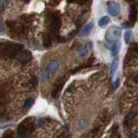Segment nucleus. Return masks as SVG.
<instances>
[{
    "label": "nucleus",
    "instance_id": "nucleus-4",
    "mask_svg": "<svg viewBox=\"0 0 138 138\" xmlns=\"http://www.w3.org/2000/svg\"><path fill=\"white\" fill-rule=\"evenodd\" d=\"M31 58H32L31 53H30L29 51H28V50L21 52V53H19L17 55V60L20 61V62L23 63V64H25V63H27L28 61H29L31 60Z\"/></svg>",
    "mask_w": 138,
    "mask_h": 138
},
{
    "label": "nucleus",
    "instance_id": "nucleus-20",
    "mask_svg": "<svg viewBox=\"0 0 138 138\" xmlns=\"http://www.w3.org/2000/svg\"><path fill=\"white\" fill-rule=\"evenodd\" d=\"M134 50L135 52H137L138 53V46H136V47H134Z\"/></svg>",
    "mask_w": 138,
    "mask_h": 138
},
{
    "label": "nucleus",
    "instance_id": "nucleus-9",
    "mask_svg": "<svg viewBox=\"0 0 138 138\" xmlns=\"http://www.w3.org/2000/svg\"><path fill=\"white\" fill-rule=\"evenodd\" d=\"M117 67H118V59L116 58L111 64V67H110V72L111 75H114L115 73L117 70Z\"/></svg>",
    "mask_w": 138,
    "mask_h": 138
},
{
    "label": "nucleus",
    "instance_id": "nucleus-16",
    "mask_svg": "<svg viewBox=\"0 0 138 138\" xmlns=\"http://www.w3.org/2000/svg\"><path fill=\"white\" fill-rule=\"evenodd\" d=\"M119 83H120V80H119V79H117V80H116V81H115V83H114V85H113L114 90H116L118 86H119Z\"/></svg>",
    "mask_w": 138,
    "mask_h": 138
},
{
    "label": "nucleus",
    "instance_id": "nucleus-19",
    "mask_svg": "<svg viewBox=\"0 0 138 138\" xmlns=\"http://www.w3.org/2000/svg\"><path fill=\"white\" fill-rule=\"evenodd\" d=\"M4 25L2 24L1 23H0V33H3V32H4Z\"/></svg>",
    "mask_w": 138,
    "mask_h": 138
},
{
    "label": "nucleus",
    "instance_id": "nucleus-15",
    "mask_svg": "<svg viewBox=\"0 0 138 138\" xmlns=\"http://www.w3.org/2000/svg\"><path fill=\"white\" fill-rule=\"evenodd\" d=\"M135 116V112H133V111H131V112H130V113L128 114V115H127V117H126V121H130V120L133 119Z\"/></svg>",
    "mask_w": 138,
    "mask_h": 138
},
{
    "label": "nucleus",
    "instance_id": "nucleus-8",
    "mask_svg": "<svg viewBox=\"0 0 138 138\" xmlns=\"http://www.w3.org/2000/svg\"><path fill=\"white\" fill-rule=\"evenodd\" d=\"M58 67H59V64L56 60H51L49 62V66H48L47 69L49 70V73H52V72H55L57 68H58Z\"/></svg>",
    "mask_w": 138,
    "mask_h": 138
},
{
    "label": "nucleus",
    "instance_id": "nucleus-6",
    "mask_svg": "<svg viewBox=\"0 0 138 138\" xmlns=\"http://www.w3.org/2000/svg\"><path fill=\"white\" fill-rule=\"evenodd\" d=\"M93 22H91V23H88L87 24H85L84 27L82 28V29L80 30V36L81 37H84V36H87L88 35H90V33L91 32V30H93Z\"/></svg>",
    "mask_w": 138,
    "mask_h": 138
},
{
    "label": "nucleus",
    "instance_id": "nucleus-11",
    "mask_svg": "<svg viewBox=\"0 0 138 138\" xmlns=\"http://www.w3.org/2000/svg\"><path fill=\"white\" fill-rule=\"evenodd\" d=\"M78 52H79V54H80V56L85 57V56H86L87 54H88L89 50H88V48H87L86 46L84 45V46H81V47L79 48Z\"/></svg>",
    "mask_w": 138,
    "mask_h": 138
},
{
    "label": "nucleus",
    "instance_id": "nucleus-14",
    "mask_svg": "<svg viewBox=\"0 0 138 138\" xmlns=\"http://www.w3.org/2000/svg\"><path fill=\"white\" fill-rule=\"evenodd\" d=\"M43 44H44V47L49 48L50 45H51V39L49 36H45L44 38H43Z\"/></svg>",
    "mask_w": 138,
    "mask_h": 138
},
{
    "label": "nucleus",
    "instance_id": "nucleus-17",
    "mask_svg": "<svg viewBox=\"0 0 138 138\" xmlns=\"http://www.w3.org/2000/svg\"><path fill=\"white\" fill-rule=\"evenodd\" d=\"M2 138H11V136H10V135L9 134V132H6L3 135Z\"/></svg>",
    "mask_w": 138,
    "mask_h": 138
},
{
    "label": "nucleus",
    "instance_id": "nucleus-1",
    "mask_svg": "<svg viewBox=\"0 0 138 138\" xmlns=\"http://www.w3.org/2000/svg\"><path fill=\"white\" fill-rule=\"evenodd\" d=\"M35 126H36V124L33 122L31 118H26L17 127V135L21 138L25 137L27 134L34 130Z\"/></svg>",
    "mask_w": 138,
    "mask_h": 138
},
{
    "label": "nucleus",
    "instance_id": "nucleus-7",
    "mask_svg": "<svg viewBox=\"0 0 138 138\" xmlns=\"http://www.w3.org/2000/svg\"><path fill=\"white\" fill-rule=\"evenodd\" d=\"M120 48H121V44H120L119 41H116V42H113L112 44L111 45L110 49L111 51V54L112 55H117V54L119 53Z\"/></svg>",
    "mask_w": 138,
    "mask_h": 138
},
{
    "label": "nucleus",
    "instance_id": "nucleus-2",
    "mask_svg": "<svg viewBox=\"0 0 138 138\" xmlns=\"http://www.w3.org/2000/svg\"><path fill=\"white\" fill-rule=\"evenodd\" d=\"M120 35H121V29L118 27L113 26L111 28H109L106 32V40L109 42H116L119 39Z\"/></svg>",
    "mask_w": 138,
    "mask_h": 138
},
{
    "label": "nucleus",
    "instance_id": "nucleus-12",
    "mask_svg": "<svg viewBox=\"0 0 138 138\" xmlns=\"http://www.w3.org/2000/svg\"><path fill=\"white\" fill-rule=\"evenodd\" d=\"M131 35H132V32L130 30H127V31L124 32V41H125L126 44H129L130 41V39H131Z\"/></svg>",
    "mask_w": 138,
    "mask_h": 138
},
{
    "label": "nucleus",
    "instance_id": "nucleus-13",
    "mask_svg": "<svg viewBox=\"0 0 138 138\" xmlns=\"http://www.w3.org/2000/svg\"><path fill=\"white\" fill-rule=\"evenodd\" d=\"M34 102H35V100L33 99V98H28V99H26L25 102H24V107L26 109L30 108V107L33 105Z\"/></svg>",
    "mask_w": 138,
    "mask_h": 138
},
{
    "label": "nucleus",
    "instance_id": "nucleus-3",
    "mask_svg": "<svg viewBox=\"0 0 138 138\" xmlns=\"http://www.w3.org/2000/svg\"><path fill=\"white\" fill-rule=\"evenodd\" d=\"M109 14L111 17H117L118 14L121 11V7H120V4L117 3V2H109L108 3V7H107Z\"/></svg>",
    "mask_w": 138,
    "mask_h": 138
},
{
    "label": "nucleus",
    "instance_id": "nucleus-5",
    "mask_svg": "<svg viewBox=\"0 0 138 138\" xmlns=\"http://www.w3.org/2000/svg\"><path fill=\"white\" fill-rule=\"evenodd\" d=\"M67 80V78H66V77H62V78H60V80H58V82L55 84V86H54V91H53V93H52V96L54 98L55 96L58 94L59 91H60L61 88L63 87V85H64L65 84V82H66V80Z\"/></svg>",
    "mask_w": 138,
    "mask_h": 138
},
{
    "label": "nucleus",
    "instance_id": "nucleus-10",
    "mask_svg": "<svg viewBox=\"0 0 138 138\" xmlns=\"http://www.w3.org/2000/svg\"><path fill=\"white\" fill-rule=\"evenodd\" d=\"M109 23H110V17L104 16L99 19V21H98V25H99V27L103 28L104 27V26H106Z\"/></svg>",
    "mask_w": 138,
    "mask_h": 138
},
{
    "label": "nucleus",
    "instance_id": "nucleus-18",
    "mask_svg": "<svg viewBox=\"0 0 138 138\" xmlns=\"http://www.w3.org/2000/svg\"><path fill=\"white\" fill-rule=\"evenodd\" d=\"M133 81H134L135 84H138V74L134 76V78H133Z\"/></svg>",
    "mask_w": 138,
    "mask_h": 138
}]
</instances>
